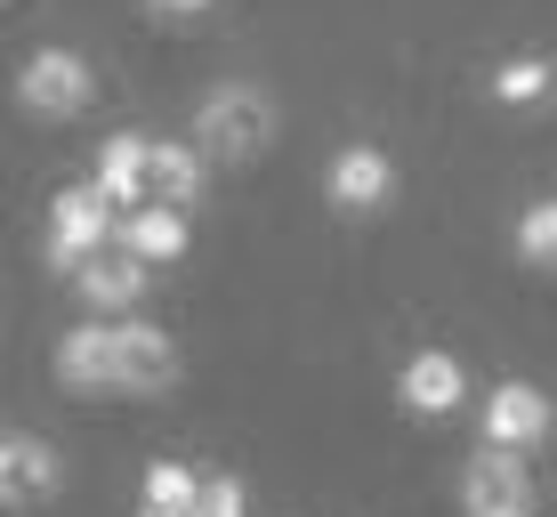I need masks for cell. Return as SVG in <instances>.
Returning <instances> with one entry per match:
<instances>
[{
    "instance_id": "6da1fadb",
    "label": "cell",
    "mask_w": 557,
    "mask_h": 517,
    "mask_svg": "<svg viewBox=\"0 0 557 517\" xmlns=\"http://www.w3.org/2000/svg\"><path fill=\"white\" fill-rule=\"evenodd\" d=\"M195 146L210 162H259L267 146H275V98H267L259 82H219L210 98L195 106Z\"/></svg>"
},
{
    "instance_id": "7a4b0ae2",
    "label": "cell",
    "mask_w": 557,
    "mask_h": 517,
    "mask_svg": "<svg viewBox=\"0 0 557 517\" xmlns=\"http://www.w3.org/2000/svg\"><path fill=\"white\" fill-rule=\"evenodd\" d=\"M113 226H122V202H113L98 179H82V186H65V195L49 202L41 259L57 267V275H73V267H82L89 251H106V243H113Z\"/></svg>"
},
{
    "instance_id": "3957f363",
    "label": "cell",
    "mask_w": 557,
    "mask_h": 517,
    "mask_svg": "<svg viewBox=\"0 0 557 517\" xmlns=\"http://www.w3.org/2000/svg\"><path fill=\"white\" fill-rule=\"evenodd\" d=\"M89 98H98V73L82 49H33L16 65V106L33 122H73V113H89Z\"/></svg>"
},
{
    "instance_id": "277c9868",
    "label": "cell",
    "mask_w": 557,
    "mask_h": 517,
    "mask_svg": "<svg viewBox=\"0 0 557 517\" xmlns=\"http://www.w3.org/2000/svg\"><path fill=\"white\" fill-rule=\"evenodd\" d=\"M542 485H533L517 445H476V461L460 469V517H533Z\"/></svg>"
},
{
    "instance_id": "5b68a950",
    "label": "cell",
    "mask_w": 557,
    "mask_h": 517,
    "mask_svg": "<svg viewBox=\"0 0 557 517\" xmlns=\"http://www.w3.org/2000/svg\"><path fill=\"white\" fill-rule=\"evenodd\" d=\"M178 389V340L146 316H113V396H162Z\"/></svg>"
},
{
    "instance_id": "8992f818",
    "label": "cell",
    "mask_w": 557,
    "mask_h": 517,
    "mask_svg": "<svg viewBox=\"0 0 557 517\" xmlns=\"http://www.w3.org/2000/svg\"><path fill=\"white\" fill-rule=\"evenodd\" d=\"M146 283H153V259H138L129 243H106V251H89L73 267V292H82L89 316H138Z\"/></svg>"
},
{
    "instance_id": "52a82bcc",
    "label": "cell",
    "mask_w": 557,
    "mask_h": 517,
    "mask_svg": "<svg viewBox=\"0 0 557 517\" xmlns=\"http://www.w3.org/2000/svg\"><path fill=\"white\" fill-rule=\"evenodd\" d=\"M388 195H396L388 146H339V155L323 162V202L348 210V219H363V210H388Z\"/></svg>"
},
{
    "instance_id": "ba28073f",
    "label": "cell",
    "mask_w": 557,
    "mask_h": 517,
    "mask_svg": "<svg viewBox=\"0 0 557 517\" xmlns=\"http://www.w3.org/2000/svg\"><path fill=\"white\" fill-rule=\"evenodd\" d=\"M557 436V405L533 380H493L485 389V445H517V453H533V445H549Z\"/></svg>"
},
{
    "instance_id": "9c48e42d",
    "label": "cell",
    "mask_w": 557,
    "mask_h": 517,
    "mask_svg": "<svg viewBox=\"0 0 557 517\" xmlns=\"http://www.w3.org/2000/svg\"><path fill=\"white\" fill-rule=\"evenodd\" d=\"M49 372H57L65 396H113V316L73 323V332L49 348Z\"/></svg>"
},
{
    "instance_id": "30bf717a",
    "label": "cell",
    "mask_w": 557,
    "mask_h": 517,
    "mask_svg": "<svg viewBox=\"0 0 557 517\" xmlns=\"http://www.w3.org/2000/svg\"><path fill=\"white\" fill-rule=\"evenodd\" d=\"M0 493H9V509H41L65 493V469H57V445L33 429H9L0 436Z\"/></svg>"
},
{
    "instance_id": "8fae6325",
    "label": "cell",
    "mask_w": 557,
    "mask_h": 517,
    "mask_svg": "<svg viewBox=\"0 0 557 517\" xmlns=\"http://www.w3.org/2000/svg\"><path fill=\"white\" fill-rule=\"evenodd\" d=\"M396 396H405V413H420V420H445V413L469 405V372H460V356H445V348H420L405 372H396Z\"/></svg>"
},
{
    "instance_id": "7c38bea8",
    "label": "cell",
    "mask_w": 557,
    "mask_h": 517,
    "mask_svg": "<svg viewBox=\"0 0 557 517\" xmlns=\"http://www.w3.org/2000/svg\"><path fill=\"white\" fill-rule=\"evenodd\" d=\"M98 186L122 210L153 202V138H138V130H113V138L98 146Z\"/></svg>"
},
{
    "instance_id": "4fadbf2b",
    "label": "cell",
    "mask_w": 557,
    "mask_h": 517,
    "mask_svg": "<svg viewBox=\"0 0 557 517\" xmlns=\"http://www.w3.org/2000/svg\"><path fill=\"white\" fill-rule=\"evenodd\" d=\"M113 243H129L138 259L153 267H170V259H186V202H138V210H122V226H113Z\"/></svg>"
},
{
    "instance_id": "5bb4252c",
    "label": "cell",
    "mask_w": 557,
    "mask_h": 517,
    "mask_svg": "<svg viewBox=\"0 0 557 517\" xmlns=\"http://www.w3.org/2000/svg\"><path fill=\"white\" fill-rule=\"evenodd\" d=\"M202 179H210V155L195 138H153V195L162 202H202Z\"/></svg>"
},
{
    "instance_id": "9a60e30c",
    "label": "cell",
    "mask_w": 557,
    "mask_h": 517,
    "mask_svg": "<svg viewBox=\"0 0 557 517\" xmlns=\"http://www.w3.org/2000/svg\"><path fill=\"white\" fill-rule=\"evenodd\" d=\"M493 106H542L549 89H557V65L549 57H509V65H493Z\"/></svg>"
},
{
    "instance_id": "2e32d148",
    "label": "cell",
    "mask_w": 557,
    "mask_h": 517,
    "mask_svg": "<svg viewBox=\"0 0 557 517\" xmlns=\"http://www.w3.org/2000/svg\"><path fill=\"white\" fill-rule=\"evenodd\" d=\"M517 259L525 267H542V275H557V195H542V202H525L517 210Z\"/></svg>"
},
{
    "instance_id": "e0dca14e",
    "label": "cell",
    "mask_w": 557,
    "mask_h": 517,
    "mask_svg": "<svg viewBox=\"0 0 557 517\" xmlns=\"http://www.w3.org/2000/svg\"><path fill=\"white\" fill-rule=\"evenodd\" d=\"M202 485H210V477L186 469V461H146V477H138V493H146L153 509H195Z\"/></svg>"
},
{
    "instance_id": "ac0fdd59",
    "label": "cell",
    "mask_w": 557,
    "mask_h": 517,
    "mask_svg": "<svg viewBox=\"0 0 557 517\" xmlns=\"http://www.w3.org/2000/svg\"><path fill=\"white\" fill-rule=\"evenodd\" d=\"M195 517H251V493H243V477H210Z\"/></svg>"
},
{
    "instance_id": "d6986e66",
    "label": "cell",
    "mask_w": 557,
    "mask_h": 517,
    "mask_svg": "<svg viewBox=\"0 0 557 517\" xmlns=\"http://www.w3.org/2000/svg\"><path fill=\"white\" fill-rule=\"evenodd\" d=\"M146 9H153V16H202L210 0H146Z\"/></svg>"
},
{
    "instance_id": "ffe728a7",
    "label": "cell",
    "mask_w": 557,
    "mask_h": 517,
    "mask_svg": "<svg viewBox=\"0 0 557 517\" xmlns=\"http://www.w3.org/2000/svg\"><path fill=\"white\" fill-rule=\"evenodd\" d=\"M138 517H195V509H153V502H138Z\"/></svg>"
}]
</instances>
